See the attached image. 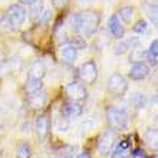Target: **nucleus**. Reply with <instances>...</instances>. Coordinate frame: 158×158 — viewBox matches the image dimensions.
I'll list each match as a JSON object with an SVG mask.
<instances>
[{
  "label": "nucleus",
  "instance_id": "f257e3e1",
  "mask_svg": "<svg viewBox=\"0 0 158 158\" xmlns=\"http://www.w3.org/2000/svg\"><path fill=\"white\" fill-rule=\"evenodd\" d=\"M27 12L20 4L9 6L3 16L0 17V27L3 30H17L26 20Z\"/></svg>",
  "mask_w": 158,
  "mask_h": 158
},
{
  "label": "nucleus",
  "instance_id": "f03ea898",
  "mask_svg": "<svg viewBox=\"0 0 158 158\" xmlns=\"http://www.w3.org/2000/svg\"><path fill=\"white\" fill-rule=\"evenodd\" d=\"M79 17H81V29H79V33L82 35V36H85V38H92L96 33L98 27H99V22H101L99 13L88 10V12L79 13Z\"/></svg>",
  "mask_w": 158,
  "mask_h": 158
},
{
  "label": "nucleus",
  "instance_id": "7ed1b4c3",
  "mask_svg": "<svg viewBox=\"0 0 158 158\" xmlns=\"http://www.w3.org/2000/svg\"><path fill=\"white\" fill-rule=\"evenodd\" d=\"M106 118H108L109 125L115 129H119V131H127L129 127V117L125 109L121 108H109L108 114H106Z\"/></svg>",
  "mask_w": 158,
  "mask_h": 158
},
{
  "label": "nucleus",
  "instance_id": "20e7f679",
  "mask_svg": "<svg viewBox=\"0 0 158 158\" xmlns=\"http://www.w3.org/2000/svg\"><path fill=\"white\" fill-rule=\"evenodd\" d=\"M115 139H117V134H115L114 128H106L102 132V135L99 137V141H98V151L102 157H106L111 154Z\"/></svg>",
  "mask_w": 158,
  "mask_h": 158
},
{
  "label": "nucleus",
  "instance_id": "39448f33",
  "mask_svg": "<svg viewBox=\"0 0 158 158\" xmlns=\"http://www.w3.org/2000/svg\"><path fill=\"white\" fill-rule=\"evenodd\" d=\"M106 88H108V91L112 95L122 96L125 92L128 91V82H127L125 76H122L121 73H112L108 79Z\"/></svg>",
  "mask_w": 158,
  "mask_h": 158
},
{
  "label": "nucleus",
  "instance_id": "423d86ee",
  "mask_svg": "<svg viewBox=\"0 0 158 158\" xmlns=\"http://www.w3.org/2000/svg\"><path fill=\"white\" fill-rule=\"evenodd\" d=\"M50 128H52V122H50V117L48 114H42L39 115L35 124V131H36V137L40 142H45L48 139L50 134Z\"/></svg>",
  "mask_w": 158,
  "mask_h": 158
},
{
  "label": "nucleus",
  "instance_id": "0eeeda50",
  "mask_svg": "<svg viewBox=\"0 0 158 158\" xmlns=\"http://www.w3.org/2000/svg\"><path fill=\"white\" fill-rule=\"evenodd\" d=\"M78 73L82 82L92 85L98 79V66H96V63L94 60H88V62L82 63V66L79 68Z\"/></svg>",
  "mask_w": 158,
  "mask_h": 158
},
{
  "label": "nucleus",
  "instance_id": "6e6552de",
  "mask_svg": "<svg viewBox=\"0 0 158 158\" xmlns=\"http://www.w3.org/2000/svg\"><path fill=\"white\" fill-rule=\"evenodd\" d=\"M66 96L72 102H83L88 98V91L85 85L81 82H71L65 89Z\"/></svg>",
  "mask_w": 158,
  "mask_h": 158
},
{
  "label": "nucleus",
  "instance_id": "1a4fd4ad",
  "mask_svg": "<svg viewBox=\"0 0 158 158\" xmlns=\"http://www.w3.org/2000/svg\"><path fill=\"white\" fill-rule=\"evenodd\" d=\"M83 112L82 105H79L78 102H68L62 106L60 109V114H62L63 119H75V118L81 117Z\"/></svg>",
  "mask_w": 158,
  "mask_h": 158
},
{
  "label": "nucleus",
  "instance_id": "9d476101",
  "mask_svg": "<svg viewBox=\"0 0 158 158\" xmlns=\"http://www.w3.org/2000/svg\"><path fill=\"white\" fill-rule=\"evenodd\" d=\"M150 75V66L144 62L132 63V66L129 69V78L132 81H142Z\"/></svg>",
  "mask_w": 158,
  "mask_h": 158
},
{
  "label": "nucleus",
  "instance_id": "9b49d317",
  "mask_svg": "<svg viewBox=\"0 0 158 158\" xmlns=\"http://www.w3.org/2000/svg\"><path fill=\"white\" fill-rule=\"evenodd\" d=\"M131 152H132V150H131V141L129 139H121L111 151L112 158H129Z\"/></svg>",
  "mask_w": 158,
  "mask_h": 158
},
{
  "label": "nucleus",
  "instance_id": "f8f14e48",
  "mask_svg": "<svg viewBox=\"0 0 158 158\" xmlns=\"http://www.w3.org/2000/svg\"><path fill=\"white\" fill-rule=\"evenodd\" d=\"M27 102H29V106L33 109H42L48 102V94H46L43 89L40 91H36L33 94L27 95Z\"/></svg>",
  "mask_w": 158,
  "mask_h": 158
},
{
  "label": "nucleus",
  "instance_id": "ddd939ff",
  "mask_svg": "<svg viewBox=\"0 0 158 158\" xmlns=\"http://www.w3.org/2000/svg\"><path fill=\"white\" fill-rule=\"evenodd\" d=\"M108 29L109 32H111V35H112V38L115 39H124L125 36V29H124V26L121 25V22H119V17L117 16V15H112V16L109 17V20H108Z\"/></svg>",
  "mask_w": 158,
  "mask_h": 158
},
{
  "label": "nucleus",
  "instance_id": "4468645a",
  "mask_svg": "<svg viewBox=\"0 0 158 158\" xmlns=\"http://www.w3.org/2000/svg\"><path fill=\"white\" fill-rule=\"evenodd\" d=\"M46 75V66L42 60H36L30 65L29 71H27V78L29 79H42Z\"/></svg>",
  "mask_w": 158,
  "mask_h": 158
},
{
  "label": "nucleus",
  "instance_id": "2eb2a0df",
  "mask_svg": "<svg viewBox=\"0 0 158 158\" xmlns=\"http://www.w3.org/2000/svg\"><path fill=\"white\" fill-rule=\"evenodd\" d=\"M139 46V39L138 38H131V39H127V40H122L119 42L117 46H115V55H124L127 53L129 49H134V48H138Z\"/></svg>",
  "mask_w": 158,
  "mask_h": 158
},
{
  "label": "nucleus",
  "instance_id": "dca6fc26",
  "mask_svg": "<svg viewBox=\"0 0 158 158\" xmlns=\"http://www.w3.org/2000/svg\"><path fill=\"white\" fill-rule=\"evenodd\" d=\"M60 52H62V59L63 62L66 63V65H73L76 60V56H78V52H76V49L73 48V46L69 43V45H63L62 49H60Z\"/></svg>",
  "mask_w": 158,
  "mask_h": 158
},
{
  "label": "nucleus",
  "instance_id": "f3484780",
  "mask_svg": "<svg viewBox=\"0 0 158 158\" xmlns=\"http://www.w3.org/2000/svg\"><path fill=\"white\" fill-rule=\"evenodd\" d=\"M45 9H43V0H33L32 3L29 4V17L32 22H39L40 19V15Z\"/></svg>",
  "mask_w": 158,
  "mask_h": 158
},
{
  "label": "nucleus",
  "instance_id": "a211bd4d",
  "mask_svg": "<svg viewBox=\"0 0 158 158\" xmlns=\"http://www.w3.org/2000/svg\"><path fill=\"white\" fill-rule=\"evenodd\" d=\"M157 59H158V40L154 39L151 42L150 49L147 50V60L150 62L151 66H157V62H158Z\"/></svg>",
  "mask_w": 158,
  "mask_h": 158
},
{
  "label": "nucleus",
  "instance_id": "6ab92c4d",
  "mask_svg": "<svg viewBox=\"0 0 158 158\" xmlns=\"http://www.w3.org/2000/svg\"><path fill=\"white\" fill-rule=\"evenodd\" d=\"M42 88H43V82H42V79H26V83H25V92L27 95L30 94H33L36 91H40Z\"/></svg>",
  "mask_w": 158,
  "mask_h": 158
},
{
  "label": "nucleus",
  "instance_id": "aec40b11",
  "mask_svg": "<svg viewBox=\"0 0 158 158\" xmlns=\"http://www.w3.org/2000/svg\"><path fill=\"white\" fill-rule=\"evenodd\" d=\"M147 59V50H144L142 48H134L131 49V53H129V62L137 63V62H144Z\"/></svg>",
  "mask_w": 158,
  "mask_h": 158
},
{
  "label": "nucleus",
  "instance_id": "412c9836",
  "mask_svg": "<svg viewBox=\"0 0 158 158\" xmlns=\"http://www.w3.org/2000/svg\"><path fill=\"white\" fill-rule=\"evenodd\" d=\"M157 139H158L157 128H150L145 132V141H147V144H148V147H150L151 150L157 151V148H158V141Z\"/></svg>",
  "mask_w": 158,
  "mask_h": 158
},
{
  "label": "nucleus",
  "instance_id": "4be33fe9",
  "mask_svg": "<svg viewBox=\"0 0 158 158\" xmlns=\"http://www.w3.org/2000/svg\"><path fill=\"white\" fill-rule=\"evenodd\" d=\"M129 104L132 105L134 108L141 109L147 105V98L142 94H139V92H134L131 95V98H129Z\"/></svg>",
  "mask_w": 158,
  "mask_h": 158
},
{
  "label": "nucleus",
  "instance_id": "5701e85b",
  "mask_svg": "<svg viewBox=\"0 0 158 158\" xmlns=\"http://www.w3.org/2000/svg\"><path fill=\"white\" fill-rule=\"evenodd\" d=\"M32 147L29 144H20L16 150V158H32Z\"/></svg>",
  "mask_w": 158,
  "mask_h": 158
},
{
  "label": "nucleus",
  "instance_id": "b1692460",
  "mask_svg": "<svg viewBox=\"0 0 158 158\" xmlns=\"http://www.w3.org/2000/svg\"><path fill=\"white\" fill-rule=\"evenodd\" d=\"M118 13H119V17L125 23H131V20H132V17H134V7L125 6V7H121Z\"/></svg>",
  "mask_w": 158,
  "mask_h": 158
},
{
  "label": "nucleus",
  "instance_id": "393cba45",
  "mask_svg": "<svg viewBox=\"0 0 158 158\" xmlns=\"http://www.w3.org/2000/svg\"><path fill=\"white\" fill-rule=\"evenodd\" d=\"M144 10L148 15L150 20L154 23V26H157V4H155V2L150 4H144Z\"/></svg>",
  "mask_w": 158,
  "mask_h": 158
},
{
  "label": "nucleus",
  "instance_id": "a878e982",
  "mask_svg": "<svg viewBox=\"0 0 158 158\" xmlns=\"http://www.w3.org/2000/svg\"><path fill=\"white\" fill-rule=\"evenodd\" d=\"M69 27H71L72 32L79 33V29H81V17H79V13H75L71 16V20H69Z\"/></svg>",
  "mask_w": 158,
  "mask_h": 158
},
{
  "label": "nucleus",
  "instance_id": "bb28decb",
  "mask_svg": "<svg viewBox=\"0 0 158 158\" xmlns=\"http://www.w3.org/2000/svg\"><path fill=\"white\" fill-rule=\"evenodd\" d=\"M71 45L75 48L76 50L78 49H85L86 48V42H85V39L82 38V36H73V38L71 39Z\"/></svg>",
  "mask_w": 158,
  "mask_h": 158
},
{
  "label": "nucleus",
  "instance_id": "cd10ccee",
  "mask_svg": "<svg viewBox=\"0 0 158 158\" xmlns=\"http://www.w3.org/2000/svg\"><path fill=\"white\" fill-rule=\"evenodd\" d=\"M132 30L135 32V33H139V35L145 33L147 30H148V23H147L145 20H138L137 23L134 25Z\"/></svg>",
  "mask_w": 158,
  "mask_h": 158
},
{
  "label": "nucleus",
  "instance_id": "c85d7f7f",
  "mask_svg": "<svg viewBox=\"0 0 158 158\" xmlns=\"http://www.w3.org/2000/svg\"><path fill=\"white\" fill-rule=\"evenodd\" d=\"M50 17H52V12L50 10H43L40 15V19H39V23L43 26L46 25H49V22H50Z\"/></svg>",
  "mask_w": 158,
  "mask_h": 158
},
{
  "label": "nucleus",
  "instance_id": "c756f323",
  "mask_svg": "<svg viewBox=\"0 0 158 158\" xmlns=\"http://www.w3.org/2000/svg\"><path fill=\"white\" fill-rule=\"evenodd\" d=\"M68 3H69V0H52V4H53V7L55 9H63V7H66Z\"/></svg>",
  "mask_w": 158,
  "mask_h": 158
},
{
  "label": "nucleus",
  "instance_id": "7c9ffc66",
  "mask_svg": "<svg viewBox=\"0 0 158 158\" xmlns=\"http://www.w3.org/2000/svg\"><path fill=\"white\" fill-rule=\"evenodd\" d=\"M131 155H132V158H145V152H144L142 150H139V148L135 150V151H132Z\"/></svg>",
  "mask_w": 158,
  "mask_h": 158
},
{
  "label": "nucleus",
  "instance_id": "2f4dec72",
  "mask_svg": "<svg viewBox=\"0 0 158 158\" xmlns=\"http://www.w3.org/2000/svg\"><path fill=\"white\" fill-rule=\"evenodd\" d=\"M76 158H92V157H91V154H89V152H81V154H79Z\"/></svg>",
  "mask_w": 158,
  "mask_h": 158
},
{
  "label": "nucleus",
  "instance_id": "473e14b6",
  "mask_svg": "<svg viewBox=\"0 0 158 158\" xmlns=\"http://www.w3.org/2000/svg\"><path fill=\"white\" fill-rule=\"evenodd\" d=\"M32 2H33V0H19V3L20 4H27V6H29Z\"/></svg>",
  "mask_w": 158,
  "mask_h": 158
},
{
  "label": "nucleus",
  "instance_id": "72a5a7b5",
  "mask_svg": "<svg viewBox=\"0 0 158 158\" xmlns=\"http://www.w3.org/2000/svg\"><path fill=\"white\" fill-rule=\"evenodd\" d=\"M2 112H3V109H2V106H0V117H2Z\"/></svg>",
  "mask_w": 158,
  "mask_h": 158
}]
</instances>
